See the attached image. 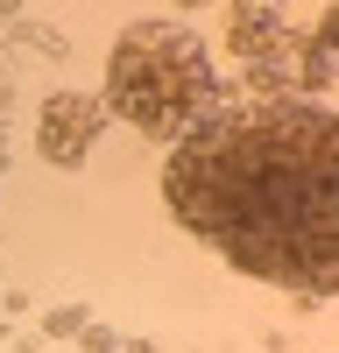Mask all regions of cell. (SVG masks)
Returning <instances> with one entry per match:
<instances>
[{
  "label": "cell",
  "mask_w": 339,
  "mask_h": 353,
  "mask_svg": "<svg viewBox=\"0 0 339 353\" xmlns=\"http://www.w3.org/2000/svg\"><path fill=\"white\" fill-rule=\"evenodd\" d=\"M226 43H234V57L262 85H276L282 78V57H290V21H282L269 0H234V14H226Z\"/></svg>",
  "instance_id": "277c9868"
},
{
  "label": "cell",
  "mask_w": 339,
  "mask_h": 353,
  "mask_svg": "<svg viewBox=\"0 0 339 353\" xmlns=\"http://www.w3.org/2000/svg\"><path fill=\"white\" fill-rule=\"evenodd\" d=\"M8 36H21V43H43V50H64V43L50 36V28H14V21H8Z\"/></svg>",
  "instance_id": "52a82bcc"
},
{
  "label": "cell",
  "mask_w": 339,
  "mask_h": 353,
  "mask_svg": "<svg viewBox=\"0 0 339 353\" xmlns=\"http://www.w3.org/2000/svg\"><path fill=\"white\" fill-rule=\"evenodd\" d=\"M304 92H332V14H318V28H311L304 43Z\"/></svg>",
  "instance_id": "5b68a950"
},
{
  "label": "cell",
  "mask_w": 339,
  "mask_h": 353,
  "mask_svg": "<svg viewBox=\"0 0 339 353\" xmlns=\"http://www.w3.org/2000/svg\"><path fill=\"white\" fill-rule=\"evenodd\" d=\"M177 8H198V0H177Z\"/></svg>",
  "instance_id": "ba28073f"
},
{
  "label": "cell",
  "mask_w": 339,
  "mask_h": 353,
  "mask_svg": "<svg viewBox=\"0 0 339 353\" xmlns=\"http://www.w3.org/2000/svg\"><path fill=\"white\" fill-rule=\"evenodd\" d=\"M163 205L240 276L325 304L339 290V121L325 99H262L198 121L163 156Z\"/></svg>",
  "instance_id": "6da1fadb"
},
{
  "label": "cell",
  "mask_w": 339,
  "mask_h": 353,
  "mask_svg": "<svg viewBox=\"0 0 339 353\" xmlns=\"http://www.w3.org/2000/svg\"><path fill=\"white\" fill-rule=\"evenodd\" d=\"M43 332H50V339H71V332H85V311H78V304H71V311H50V318H43Z\"/></svg>",
  "instance_id": "8992f818"
},
{
  "label": "cell",
  "mask_w": 339,
  "mask_h": 353,
  "mask_svg": "<svg viewBox=\"0 0 339 353\" xmlns=\"http://www.w3.org/2000/svg\"><path fill=\"white\" fill-rule=\"evenodd\" d=\"M99 128H106L99 92H50L43 99V121H36V156L50 170H78L85 156H92Z\"/></svg>",
  "instance_id": "3957f363"
},
{
  "label": "cell",
  "mask_w": 339,
  "mask_h": 353,
  "mask_svg": "<svg viewBox=\"0 0 339 353\" xmlns=\"http://www.w3.org/2000/svg\"><path fill=\"white\" fill-rule=\"evenodd\" d=\"M106 113H121L149 141H184L219 113V71L198 28L184 21H127L106 50Z\"/></svg>",
  "instance_id": "7a4b0ae2"
}]
</instances>
